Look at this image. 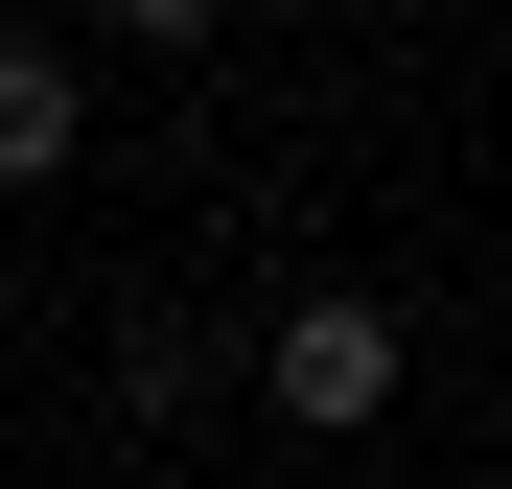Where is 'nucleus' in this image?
<instances>
[{
    "mask_svg": "<svg viewBox=\"0 0 512 489\" xmlns=\"http://www.w3.org/2000/svg\"><path fill=\"white\" fill-rule=\"evenodd\" d=\"M256 396H280L303 443H350L373 396H396V303H350V280H303L280 326H256Z\"/></svg>",
    "mask_w": 512,
    "mask_h": 489,
    "instance_id": "obj_1",
    "label": "nucleus"
},
{
    "mask_svg": "<svg viewBox=\"0 0 512 489\" xmlns=\"http://www.w3.org/2000/svg\"><path fill=\"white\" fill-rule=\"evenodd\" d=\"M70 117H94V94H70V47H24V24H0V187H47V163H70Z\"/></svg>",
    "mask_w": 512,
    "mask_h": 489,
    "instance_id": "obj_2",
    "label": "nucleus"
},
{
    "mask_svg": "<svg viewBox=\"0 0 512 489\" xmlns=\"http://www.w3.org/2000/svg\"><path fill=\"white\" fill-rule=\"evenodd\" d=\"M94 24H117V47H210L233 0H94Z\"/></svg>",
    "mask_w": 512,
    "mask_h": 489,
    "instance_id": "obj_3",
    "label": "nucleus"
}]
</instances>
